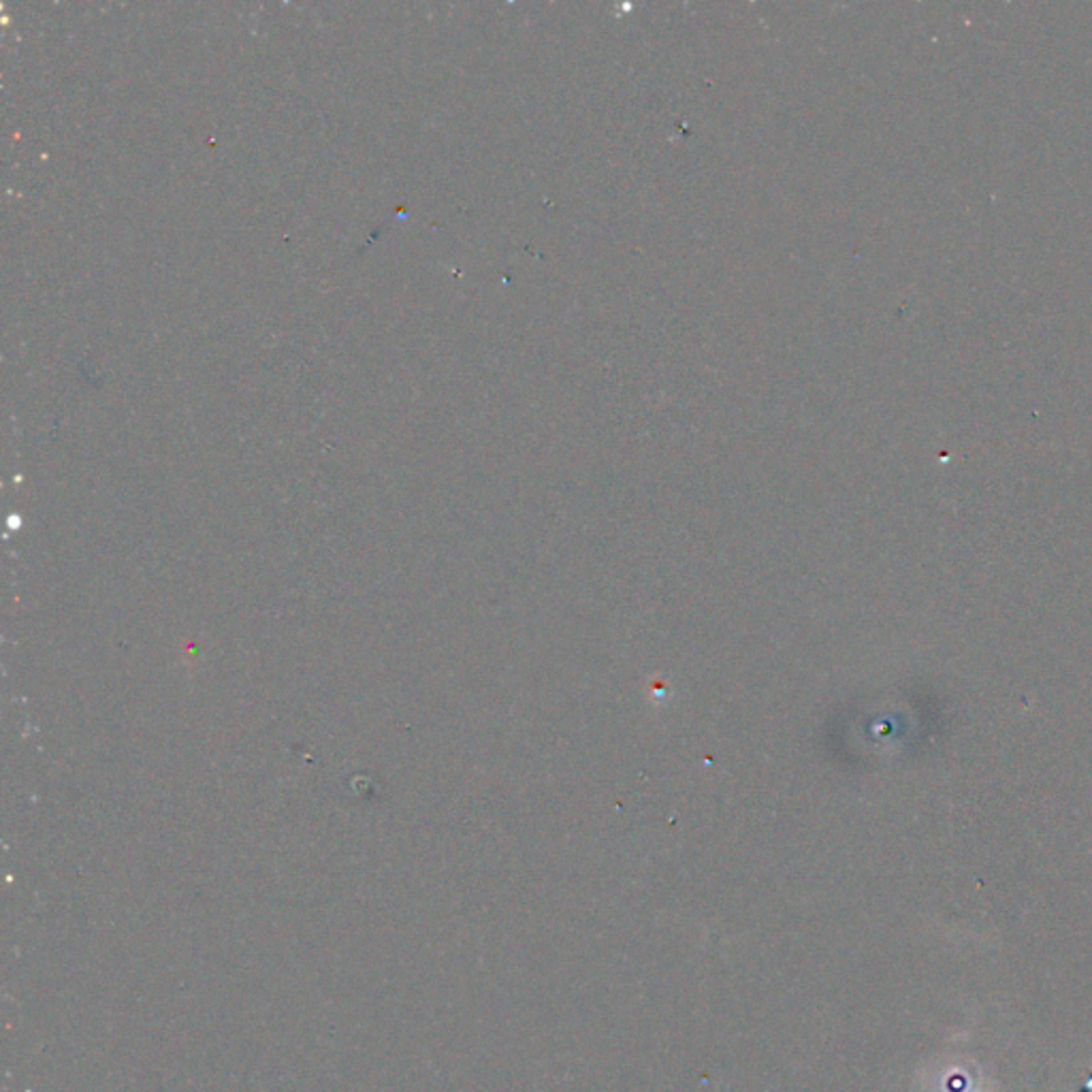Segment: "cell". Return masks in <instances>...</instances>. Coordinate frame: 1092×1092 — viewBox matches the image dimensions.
I'll use <instances>...</instances> for the list:
<instances>
[{
  "mask_svg": "<svg viewBox=\"0 0 1092 1092\" xmlns=\"http://www.w3.org/2000/svg\"><path fill=\"white\" fill-rule=\"evenodd\" d=\"M1080 1092H1092V1071H1090L1088 1080H1086V1084H1084V1086H1082V1090H1080Z\"/></svg>",
  "mask_w": 1092,
  "mask_h": 1092,
  "instance_id": "obj_1",
  "label": "cell"
}]
</instances>
